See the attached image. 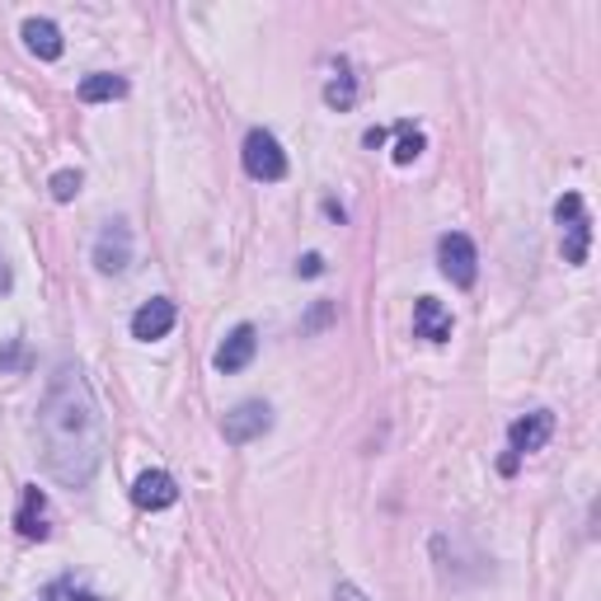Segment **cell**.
<instances>
[{
  "instance_id": "6da1fadb",
  "label": "cell",
  "mask_w": 601,
  "mask_h": 601,
  "mask_svg": "<svg viewBox=\"0 0 601 601\" xmlns=\"http://www.w3.org/2000/svg\"><path fill=\"white\" fill-rule=\"evenodd\" d=\"M38 442H43V466L67 489H85L99 460H104V414L94 405L90 380L80 367H57L48 380L43 405H38Z\"/></svg>"
},
{
  "instance_id": "7a4b0ae2",
  "label": "cell",
  "mask_w": 601,
  "mask_h": 601,
  "mask_svg": "<svg viewBox=\"0 0 601 601\" xmlns=\"http://www.w3.org/2000/svg\"><path fill=\"white\" fill-rule=\"evenodd\" d=\"M554 222H559V245H564V264H588V249H592V216L583 207L578 193H564L554 203Z\"/></svg>"
},
{
  "instance_id": "3957f363",
  "label": "cell",
  "mask_w": 601,
  "mask_h": 601,
  "mask_svg": "<svg viewBox=\"0 0 601 601\" xmlns=\"http://www.w3.org/2000/svg\"><path fill=\"white\" fill-rule=\"evenodd\" d=\"M240 160H245V174L258 179V184H283V179H287V151H283V142H277L268 128H254L245 136Z\"/></svg>"
},
{
  "instance_id": "277c9868",
  "label": "cell",
  "mask_w": 601,
  "mask_h": 601,
  "mask_svg": "<svg viewBox=\"0 0 601 601\" xmlns=\"http://www.w3.org/2000/svg\"><path fill=\"white\" fill-rule=\"evenodd\" d=\"M437 264H442V273L451 277L456 287H475V277H479L475 240L460 235V231H447L442 240H437Z\"/></svg>"
},
{
  "instance_id": "5b68a950",
  "label": "cell",
  "mask_w": 601,
  "mask_h": 601,
  "mask_svg": "<svg viewBox=\"0 0 601 601\" xmlns=\"http://www.w3.org/2000/svg\"><path fill=\"white\" fill-rule=\"evenodd\" d=\"M273 428V409L264 405V399H245V405H235L226 418H222V437L231 447H249L258 442Z\"/></svg>"
},
{
  "instance_id": "8992f818",
  "label": "cell",
  "mask_w": 601,
  "mask_h": 601,
  "mask_svg": "<svg viewBox=\"0 0 601 601\" xmlns=\"http://www.w3.org/2000/svg\"><path fill=\"white\" fill-rule=\"evenodd\" d=\"M128 264H132V226L109 222L94 240V268L99 273H128Z\"/></svg>"
},
{
  "instance_id": "52a82bcc",
  "label": "cell",
  "mask_w": 601,
  "mask_h": 601,
  "mask_svg": "<svg viewBox=\"0 0 601 601\" xmlns=\"http://www.w3.org/2000/svg\"><path fill=\"white\" fill-rule=\"evenodd\" d=\"M550 432H554V414H550V409H536V414H527V418H517V424L508 428V456L522 460V456L540 451V447L550 442Z\"/></svg>"
},
{
  "instance_id": "ba28073f",
  "label": "cell",
  "mask_w": 601,
  "mask_h": 601,
  "mask_svg": "<svg viewBox=\"0 0 601 601\" xmlns=\"http://www.w3.org/2000/svg\"><path fill=\"white\" fill-rule=\"evenodd\" d=\"M14 527L24 540H48L52 536V508H48V493L29 485L24 493H19V512H14Z\"/></svg>"
},
{
  "instance_id": "9c48e42d",
  "label": "cell",
  "mask_w": 601,
  "mask_h": 601,
  "mask_svg": "<svg viewBox=\"0 0 601 601\" xmlns=\"http://www.w3.org/2000/svg\"><path fill=\"white\" fill-rule=\"evenodd\" d=\"M132 503L146 508V512H160V508H174L179 503V485L170 470H146L142 479L132 485Z\"/></svg>"
},
{
  "instance_id": "30bf717a",
  "label": "cell",
  "mask_w": 601,
  "mask_h": 601,
  "mask_svg": "<svg viewBox=\"0 0 601 601\" xmlns=\"http://www.w3.org/2000/svg\"><path fill=\"white\" fill-rule=\"evenodd\" d=\"M174 319H179L174 300L155 296V300H146V306L132 315V338H142V344H155V338H165V334L174 329Z\"/></svg>"
},
{
  "instance_id": "8fae6325",
  "label": "cell",
  "mask_w": 601,
  "mask_h": 601,
  "mask_svg": "<svg viewBox=\"0 0 601 601\" xmlns=\"http://www.w3.org/2000/svg\"><path fill=\"white\" fill-rule=\"evenodd\" d=\"M414 338H428V344H447L451 338V310L437 296L414 300Z\"/></svg>"
},
{
  "instance_id": "7c38bea8",
  "label": "cell",
  "mask_w": 601,
  "mask_h": 601,
  "mask_svg": "<svg viewBox=\"0 0 601 601\" xmlns=\"http://www.w3.org/2000/svg\"><path fill=\"white\" fill-rule=\"evenodd\" d=\"M258 353V329L254 325H235L226 334V344L216 348V371H245Z\"/></svg>"
},
{
  "instance_id": "4fadbf2b",
  "label": "cell",
  "mask_w": 601,
  "mask_h": 601,
  "mask_svg": "<svg viewBox=\"0 0 601 601\" xmlns=\"http://www.w3.org/2000/svg\"><path fill=\"white\" fill-rule=\"evenodd\" d=\"M24 43H29V52L38 57V62H57L62 57V29L52 24V19H24Z\"/></svg>"
},
{
  "instance_id": "5bb4252c",
  "label": "cell",
  "mask_w": 601,
  "mask_h": 601,
  "mask_svg": "<svg viewBox=\"0 0 601 601\" xmlns=\"http://www.w3.org/2000/svg\"><path fill=\"white\" fill-rule=\"evenodd\" d=\"M325 104H329V109H338V113H348V109L357 104V75H353V67H348V62H338V67H334V75L325 80Z\"/></svg>"
},
{
  "instance_id": "9a60e30c",
  "label": "cell",
  "mask_w": 601,
  "mask_h": 601,
  "mask_svg": "<svg viewBox=\"0 0 601 601\" xmlns=\"http://www.w3.org/2000/svg\"><path fill=\"white\" fill-rule=\"evenodd\" d=\"M123 94H128V80L123 75L99 71V75L80 80V99H85V104H109V99H123Z\"/></svg>"
},
{
  "instance_id": "2e32d148",
  "label": "cell",
  "mask_w": 601,
  "mask_h": 601,
  "mask_svg": "<svg viewBox=\"0 0 601 601\" xmlns=\"http://www.w3.org/2000/svg\"><path fill=\"white\" fill-rule=\"evenodd\" d=\"M395 136H399V142H395V165H414V160L428 151V136L418 132L414 123H399Z\"/></svg>"
},
{
  "instance_id": "e0dca14e",
  "label": "cell",
  "mask_w": 601,
  "mask_h": 601,
  "mask_svg": "<svg viewBox=\"0 0 601 601\" xmlns=\"http://www.w3.org/2000/svg\"><path fill=\"white\" fill-rule=\"evenodd\" d=\"M38 601H104V597H94L90 588H80V583H71V578H62V583H52Z\"/></svg>"
},
{
  "instance_id": "ac0fdd59",
  "label": "cell",
  "mask_w": 601,
  "mask_h": 601,
  "mask_svg": "<svg viewBox=\"0 0 601 601\" xmlns=\"http://www.w3.org/2000/svg\"><path fill=\"white\" fill-rule=\"evenodd\" d=\"M80 184H85L80 170H57L52 174V197H57V203H71V197L80 193Z\"/></svg>"
},
{
  "instance_id": "d6986e66",
  "label": "cell",
  "mask_w": 601,
  "mask_h": 601,
  "mask_svg": "<svg viewBox=\"0 0 601 601\" xmlns=\"http://www.w3.org/2000/svg\"><path fill=\"white\" fill-rule=\"evenodd\" d=\"M29 363V353H24V338H14V344L6 348V353H0V376H6V371H14V367H24Z\"/></svg>"
},
{
  "instance_id": "ffe728a7",
  "label": "cell",
  "mask_w": 601,
  "mask_h": 601,
  "mask_svg": "<svg viewBox=\"0 0 601 601\" xmlns=\"http://www.w3.org/2000/svg\"><path fill=\"white\" fill-rule=\"evenodd\" d=\"M296 273H300V277H319V273H325V258H319V254H306V258L296 264Z\"/></svg>"
},
{
  "instance_id": "44dd1931",
  "label": "cell",
  "mask_w": 601,
  "mask_h": 601,
  "mask_svg": "<svg viewBox=\"0 0 601 601\" xmlns=\"http://www.w3.org/2000/svg\"><path fill=\"white\" fill-rule=\"evenodd\" d=\"M334 601H367V592L357 588V583H338V588H334Z\"/></svg>"
},
{
  "instance_id": "7402d4cb",
  "label": "cell",
  "mask_w": 601,
  "mask_h": 601,
  "mask_svg": "<svg viewBox=\"0 0 601 601\" xmlns=\"http://www.w3.org/2000/svg\"><path fill=\"white\" fill-rule=\"evenodd\" d=\"M14 287V277H10V268H6V258H0V292H10Z\"/></svg>"
},
{
  "instance_id": "603a6c76",
  "label": "cell",
  "mask_w": 601,
  "mask_h": 601,
  "mask_svg": "<svg viewBox=\"0 0 601 601\" xmlns=\"http://www.w3.org/2000/svg\"><path fill=\"white\" fill-rule=\"evenodd\" d=\"M363 142H367V146H371V151H376V146H380V142H386V132H380V128H371V132H367V136H363Z\"/></svg>"
}]
</instances>
